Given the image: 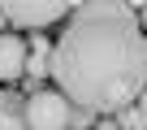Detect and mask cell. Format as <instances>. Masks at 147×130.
<instances>
[{
	"label": "cell",
	"instance_id": "obj_1",
	"mask_svg": "<svg viewBox=\"0 0 147 130\" xmlns=\"http://www.w3.org/2000/svg\"><path fill=\"white\" fill-rule=\"evenodd\" d=\"M48 78L74 108L117 113L147 87V35L125 0H78L52 43Z\"/></svg>",
	"mask_w": 147,
	"mask_h": 130
},
{
	"label": "cell",
	"instance_id": "obj_2",
	"mask_svg": "<svg viewBox=\"0 0 147 130\" xmlns=\"http://www.w3.org/2000/svg\"><path fill=\"white\" fill-rule=\"evenodd\" d=\"M78 0H0V13H5L13 26H26V30H43L52 22H61Z\"/></svg>",
	"mask_w": 147,
	"mask_h": 130
},
{
	"label": "cell",
	"instance_id": "obj_3",
	"mask_svg": "<svg viewBox=\"0 0 147 130\" xmlns=\"http://www.w3.org/2000/svg\"><path fill=\"white\" fill-rule=\"evenodd\" d=\"M69 117H74V104L61 91H35L22 104V121L30 130H69Z\"/></svg>",
	"mask_w": 147,
	"mask_h": 130
},
{
	"label": "cell",
	"instance_id": "obj_4",
	"mask_svg": "<svg viewBox=\"0 0 147 130\" xmlns=\"http://www.w3.org/2000/svg\"><path fill=\"white\" fill-rule=\"evenodd\" d=\"M26 78V39L18 35H0V83H18Z\"/></svg>",
	"mask_w": 147,
	"mask_h": 130
},
{
	"label": "cell",
	"instance_id": "obj_5",
	"mask_svg": "<svg viewBox=\"0 0 147 130\" xmlns=\"http://www.w3.org/2000/svg\"><path fill=\"white\" fill-rule=\"evenodd\" d=\"M48 56H52V43L48 39H35L26 48V74L30 78H48Z\"/></svg>",
	"mask_w": 147,
	"mask_h": 130
},
{
	"label": "cell",
	"instance_id": "obj_6",
	"mask_svg": "<svg viewBox=\"0 0 147 130\" xmlns=\"http://www.w3.org/2000/svg\"><path fill=\"white\" fill-rule=\"evenodd\" d=\"M143 121H147V113H143V108H138V104H134V100H130V104H121V108H117V130H138V126H143Z\"/></svg>",
	"mask_w": 147,
	"mask_h": 130
},
{
	"label": "cell",
	"instance_id": "obj_7",
	"mask_svg": "<svg viewBox=\"0 0 147 130\" xmlns=\"http://www.w3.org/2000/svg\"><path fill=\"white\" fill-rule=\"evenodd\" d=\"M0 130H30L22 121V108H13L9 100H0Z\"/></svg>",
	"mask_w": 147,
	"mask_h": 130
},
{
	"label": "cell",
	"instance_id": "obj_8",
	"mask_svg": "<svg viewBox=\"0 0 147 130\" xmlns=\"http://www.w3.org/2000/svg\"><path fill=\"white\" fill-rule=\"evenodd\" d=\"M138 26H143V35H147V0L138 5Z\"/></svg>",
	"mask_w": 147,
	"mask_h": 130
},
{
	"label": "cell",
	"instance_id": "obj_9",
	"mask_svg": "<svg viewBox=\"0 0 147 130\" xmlns=\"http://www.w3.org/2000/svg\"><path fill=\"white\" fill-rule=\"evenodd\" d=\"M134 104H138V108H143V113H147V87H143V91H138V95H134Z\"/></svg>",
	"mask_w": 147,
	"mask_h": 130
},
{
	"label": "cell",
	"instance_id": "obj_10",
	"mask_svg": "<svg viewBox=\"0 0 147 130\" xmlns=\"http://www.w3.org/2000/svg\"><path fill=\"white\" fill-rule=\"evenodd\" d=\"M95 130H117V121H95Z\"/></svg>",
	"mask_w": 147,
	"mask_h": 130
},
{
	"label": "cell",
	"instance_id": "obj_11",
	"mask_svg": "<svg viewBox=\"0 0 147 130\" xmlns=\"http://www.w3.org/2000/svg\"><path fill=\"white\" fill-rule=\"evenodd\" d=\"M125 5H130V9H134V5H143V0H125Z\"/></svg>",
	"mask_w": 147,
	"mask_h": 130
},
{
	"label": "cell",
	"instance_id": "obj_12",
	"mask_svg": "<svg viewBox=\"0 0 147 130\" xmlns=\"http://www.w3.org/2000/svg\"><path fill=\"white\" fill-rule=\"evenodd\" d=\"M138 130H147V121H143V126H138Z\"/></svg>",
	"mask_w": 147,
	"mask_h": 130
}]
</instances>
